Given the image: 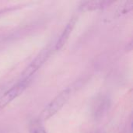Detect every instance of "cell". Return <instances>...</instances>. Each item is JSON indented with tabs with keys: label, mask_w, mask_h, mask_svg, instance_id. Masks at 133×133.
Masks as SVG:
<instances>
[{
	"label": "cell",
	"mask_w": 133,
	"mask_h": 133,
	"mask_svg": "<svg viewBox=\"0 0 133 133\" xmlns=\"http://www.w3.org/2000/svg\"><path fill=\"white\" fill-rule=\"evenodd\" d=\"M13 9H16V7H11V8H5V9H0V17H1V16H2V15L5 14L6 12H9V11H12V10H13Z\"/></svg>",
	"instance_id": "9"
},
{
	"label": "cell",
	"mask_w": 133,
	"mask_h": 133,
	"mask_svg": "<svg viewBox=\"0 0 133 133\" xmlns=\"http://www.w3.org/2000/svg\"><path fill=\"white\" fill-rule=\"evenodd\" d=\"M52 48L50 45H48L43 48L34 58V59L26 67V69L21 73L20 79H31L32 76L41 68V66L46 62L49 56L51 55Z\"/></svg>",
	"instance_id": "2"
},
{
	"label": "cell",
	"mask_w": 133,
	"mask_h": 133,
	"mask_svg": "<svg viewBox=\"0 0 133 133\" xmlns=\"http://www.w3.org/2000/svg\"><path fill=\"white\" fill-rule=\"evenodd\" d=\"M111 100L106 95H101L94 101L92 107V114L95 119L102 118L109 111Z\"/></svg>",
	"instance_id": "4"
},
{
	"label": "cell",
	"mask_w": 133,
	"mask_h": 133,
	"mask_svg": "<svg viewBox=\"0 0 133 133\" xmlns=\"http://www.w3.org/2000/svg\"><path fill=\"white\" fill-rule=\"evenodd\" d=\"M29 133H47L46 129L38 119L33 120L29 125Z\"/></svg>",
	"instance_id": "8"
},
{
	"label": "cell",
	"mask_w": 133,
	"mask_h": 133,
	"mask_svg": "<svg viewBox=\"0 0 133 133\" xmlns=\"http://www.w3.org/2000/svg\"><path fill=\"white\" fill-rule=\"evenodd\" d=\"M112 1H106V0H99V1H84L82 2L79 5V9L83 11H94L98 9H103L110 6L113 4Z\"/></svg>",
	"instance_id": "6"
},
{
	"label": "cell",
	"mask_w": 133,
	"mask_h": 133,
	"mask_svg": "<svg viewBox=\"0 0 133 133\" xmlns=\"http://www.w3.org/2000/svg\"><path fill=\"white\" fill-rule=\"evenodd\" d=\"M31 79H20L17 83L12 86L11 88L5 91L0 96V110L5 108L15 99L19 97L30 86Z\"/></svg>",
	"instance_id": "3"
},
{
	"label": "cell",
	"mask_w": 133,
	"mask_h": 133,
	"mask_svg": "<svg viewBox=\"0 0 133 133\" xmlns=\"http://www.w3.org/2000/svg\"><path fill=\"white\" fill-rule=\"evenodd\" d=\"M76 21H77V16H72V18L67 23V24L65 25L62 32L61 33L60 36L58 37V38L55 44V51H59L66 44V42L68 41V40L70 37V34H72V32L75 27Z\"/></svg>",
	"instance_id": "5"
},
{
	"label": "cell",
	"mask_w": 133,
	"mask_h": 133,
	"mask_svg": "<svg viewBox=\"0 0 133 133\" xmlns=\"http://www.w3.org/2000/svg\"><path fill=\"white\" fill-rule=\"evenodd\" d=\"M5 88H6V86L5 84H0V96L5 92Z\"/></svg>",
	"instance_id": "10"
},
{
	"label": "cell",
	"mask_w": 133,
	"mask_h": 133,
	"mask_svg": "<svg viewBox=\"0 0 133 133\" xmlns=\"http://www.w3.org/2000/svg\"><path fill=\"white\" fill-rule=\"evenodd\" d=\"M97 133H101V132H97Z\"/></svg>",
	"instance_id": "11"
},
{
	"label": "cell",
	"mask_w": 133,
	"mask_h": 133,
	"mask_svg": "<svg viewBox=\"0 0 133 133\" xmlns=\"http://www.w3.org/2000/svg\"><path fill=\"white\" fill-rule=\"evenodd\" d=\"M133 7V1H127L123 2L121 5L118 7L115 15L117 16H121L122 15H125L128 12H131Z\"/></svg>",
	"instance_id": "7"
},
{
	"label": "cell",
	"mask_w": 133,
	"mask_h": 133,
	"mask_svg": "<svg viewBox=\"0 0 133 133\" xmlns=\"http://www.w3.org/2000/svg\"><path fill=\"white\" fill-rule=\"evenodd\" d=\"M72 90L70 88H66L61 91L55 98H53L42 110L39 118H37L41 122L47 121L56 115L68 102L70 98Z\"/></svg>",
	"instance_id": "1"
}]
</instances>
